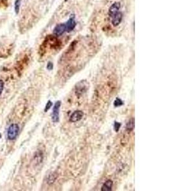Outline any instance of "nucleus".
Segmentation results:
<instances>
[{"mask_svg": "<svg viewBox=\"0 0 170 191\" xmlns=\"http://www.w3.org/2000/svg\"><path fill=\"white\" fill-rule=\"evenodd\" d=\"M61 103L60 101H57L54 104V107L53 108L52 111V120L54 122H58L59 121V110L61 107Z\"/></svg>", "mask_w": 170, "mask_h": 191, "instance_id": "obj_5", "label": "nucleus"}, {"mask_svg": "<svg viewBox=\"0 0 170 191\" xmlns=\"http://www.w3.org/2000/svg\"><path fill=\"white\" fill-rule=\"evenodd\" d=\"M120 127V124L119 123V122H115V124H114V129H115V131L117 132L118 131H119Z\"/></svg>", "mask_w": 170, "mask_h": 191, "instance_id": "obj_18", "label": "nucleus"}, {"mask_svg": "<svg viewBox=\"0 0 170 191\" xmlns=\"http://www.w3.org/2000/svg\"><path fill=\"white\" fill-rule=\"evenodd\" d=\"M84 116V113L80 110L74 112L69 117V121L71 122H76L81 120Z\"/></svg>", "mask_w": 170, "mask_h": 191, "instance_id": "obj_8", "label": "nucleus"}, {"mask_svg": "<svg viewBox=\"0 0 170 191\" xmlns=\"http://www.w3.org/2000/svg\"><path fill=\"white\" fill-rule=\"evenodd\" d=\"M21 4V0H16L15 1V12L17 14L19 12Z\"/></svg>", "mask_w": 170, "mask_h": 191, "instance_id": "obj_14", "label": "nucleus"}, {"mask_svg": "<svg viewBox=\"0 0 170 191\" xmlns=\"http://www.w3.org/2000/svg\"><path fill=\"white\" fill-rule=\"evenodd\" d=\"M4 83L2 80H0V95L1 94L3 90L4 89Z\"/></svg>", "mask_w": 170, "mask_h": 191, "instance_id": "obj_17", "label": "nucleus"}, {"mask_svg": "<svg viewBox=\"0 0 170 191\" xmlns=\"http://www.w3.org/2000/svg\"><path fill=\"white\" fill-rule=\"evenodd\" d=\"M88 89V85L86 81H80L75 85V93L77 96H81L84 93H86Z\"/></svg>", "mask_w": 170, "mask_h": 191, "instance_id": "obj_3", "label": "nucleus"}, {"mask_svg": "<svg viewBox=\"0 0 170 191\" xmlns=\"http://www.w3.org/2000/svg\"><path fill=\"white\" fill-rule=\"evenodd\" d=\"M35 160L38 164H40V162H41L42 160H43V154H42L41 152H38L36 153L35 157Z\"/></svg>", "mask_w": 170, "mask_h": 191, "instance_id": "obj_13", "label": "nucleus"}, {"mask_svg": "<svg viewBox=\"0 0 170 191\" xmlns=\"http://www.w3.org/2000/svg\"><path fill=\"white\" fill-rule=\"evenodd\" d=\"M62 41L59 39L58 36L55 35L47 36L40 47V55L43 57L47 52L59 50L62 47Z\"/></svg>", "mask_w": 170, "mask_h": 191, "instance_id": "obj_1", "label": "nucleus"}, {"mask_svg": "<svg viewBox=\"0 0 170 191\" xmlns=\"http://www.w3.org/2000/svg\"><path fill=\"white\" fill-rule=\"evenodd\" d=\"M120 3L119 2H115L113 3L112 5L108 9V16L112 18L113 16H114L115 14L120 12Z\"/></svg>", "mask_w": 170, "mask_h": 191, "instance_id": "obj_4", "label": "nucleus"}, {"mask_svg": "<svg viewBox=\"0 0 170 191\" xmlns=\"http://www.w3.org/2000/svg\"><path fill=\"white\" fill-rule=\"evenodd\" d=\"M1 134H0V138H1Z\"/></svg>", "mask_w": 170, "mask_h": 191, "instance_id": "obj_20", "label": "nucleus"}, {"mask_svg": "<svg viewBox=\"0 0 170 191\" xmlns=\"http://www.w3.org/2000/svg\"><path fill=\"white\" fill-rule=\"evenodd\" d=\"M52 68H53V64L50 62V63L47 64V69L49 70H51Z\"/></svg>", "mask_w": 170, "mask_h": 191, "instance_id": "obj_19", "label": "nucleus"}, {"mask_svg": "<svg viewBox=\"0 0 170 191\" xmlns=\"http://www.w3.org/2000/svg\"><path fill=\"white\" fill-rule=\"evenodd\" d=\"M65 32H67L65 24H59L54 29V35L58 37L63 35Z\"/></svg>", "mask_w": 170, "mask_h": 191, "instance_id": "obj_7", "label": "nucleus"}, {"mask_svg": "<svg viewBox=\"0 0 170 191\" xmlns=\"http://www.w3.org/2000/svg\"><path fill=\"white\" fill-rule=\"evenodd\" d=\"M52 106V103L50 101H49L48 103H47L46 106H45V112H47L49 110L50 108V107Z\"/></svg>", "mask_w": 170, "mask_h": 191, "instance_id": "obj_16", "label": "nucleus"}, {"mask_svg": "<svg viewBox=\"0 0 170 191\" xmlns=\"http://www.w3.org/2000/svg\"><path fill=\"white\" fill-rule=\"evenodd\" d=\"M135 127V120L134 118H131V120L127 122L126 125V130L127 131H131L133 130V129Z\"/></svg>", "mask_w": 170, "mask_h": 191, "instance_id": "obj_12", "label": "nucleus"}, {"mask_svg": "<svg viewBox=\"0 0 170 191\" xmlns=\"http://www.w3.org/2000/svg\"><path fill=\"white\" fill-rule=\"evenodd\" d=\"M66 25V28H67V32L69 33L71 31H73L74 29L76 27L77 23L76 21H75V19L74 17H70L68 21L65 23Z\"/></svg>", "mask_w": 170, "mask_h": 191, "instance_id": "obj_9", "label": "nucleus"}, {"mask_svg": "<svg viewBox=\"0 0 170 191\" xmlns=\"http://www.w3.org/2000/svg\"><path fill=\"white\" fill-rule=\"evenodd\" d=\"M122 19H123V14L120 11L111 18V23L112 26L114 27L118 26L122 22Z\"/></svg>", "mask_w": 170, "mask_h": 191, "instance_id": "obj_6", "label": "nucleus"}, {"mask_svg": "<svg viewBox=\"0 0 170 191\" xmlns=\"http://www.w3.org/2000/svg\"><path fill=\"white\" fill-rule=\"evenodd\" d=\"M20 128L17 124H12L7 131V138L9 140H14L17 137Z\"/></svg>", "mask_w": 170, "mask_h": 191, "instance_id": "obj_2", "label": "nucleus"}, {"mask_svg": "<svg viewBox=\"0 0 170 191\" xmlns=\"http://www.w3.org/2000/svg\"><path fill=\"white\" fill-rule=\"evenodd\" d=\"M113 186V181L110 180H108L106 181H105L104 184L102 186L101 190L103 191H109L112 190Z\"/></svg>", "mask_w": 170, "mask_h": 191, "instance_id": "obj_10", "label": "nucleus"}, {"mask_svg": "<svg viewBox=\"0 0 170 191\" xmlns=\"http://www.w3.org/2000/svg\"><path fill=\"white\" fill-rule=\"evenodd\" d=\"M122 104H123V102H122V101H121V99H119V98H117V99H115V101L114 103H113V105H114V106H115V107H120L121 105H122Z\"/></svg>", "mask_w": 170, "mask_h": 191, "instance_id": "obj_15", "label": "nucleus"}, {"mask_svg": "<svg viewBox=\"0 0 170 191\" xmlns=\"http://www.w3.org/2000/svg\"><path fill=\"white\" fill-rule=\"evenodd\" d=\"M57 178H58V175H57V173H50L49 175L48 178H47V184H49V185L53 184L55 182V181L56 180Z\"/></svg>", "mask_w": 170, "mask_h": 191, "instance_id": "obj_11", "label": "nucleus"}]
</instances>
